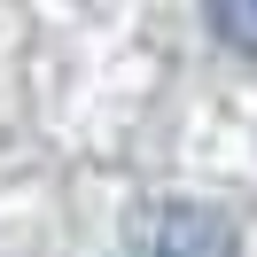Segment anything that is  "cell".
<instances>
[{
    "instance_id": "cell-1",
    "label": "cell",
    "mask_w": 257,
    "mask_h": 257,
    "mask_svg": "<svg viewBox=\"0 0 257 257\" xmlns=\"http://www.w3.org/2000/svg\"><path fill=\"white\" fill-rule=\"evenodd\" d=\"M234 249V226L218 210H195V203H156L133 218V257H226Z\"/></svg>"
},
{
    "instance_id": "cell-2",
    "label": "cell",
    "mask_w": 257,
    "mask_h": 257,
    "mask_svg": "<svg viewBox=\"0 0 257 257\" xmlns=\"http://www.w3.org/2000/svg\"><path fill=\"white\" fill-rule=\"evenodd\" d=\"M210 32H218L226 47L257 55V0H218V8H210Z\"/></svg>"
}]
</instances>
